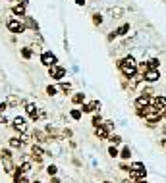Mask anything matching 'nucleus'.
<instances>
[{
	"mask_svg": "<svg viewBox=\"0 0 166 183\" xmlns=\"http://www.w3.org/2000/svg\"><path fill=\"white\" fill-rule=\"evenodd\" d=\"M19 170H21V173H27V172L31 170V164H29V162H23V166H21Z\"/></svg>",
	"mask_w": 166,
	"mask_h": 183,
	"instance_id": "nucleus-30",
	"label": "nucleus"
},
{
	"mask_svg": "<svg viewBox=\"0 0 166 183\" xmlns=\"http://www.w3.org/2000/svg\"><path fill=\"white\" fill-rule=\"evenodd\" d=\"M108 141H110L114 146H116V145H120V143H122V137H118V135H108Z\"/></svg>",
	"mask_w": 166,
	"mask_h": 183,
	"instance_id": "nucleus-21",
	"label": "nucleus"
},
{
	"mask_svg": "<svg viewBox=\"0 0 166 183\" xmlns=\"http://www.w3.org/2000/svg\"><path fill=\"white\" fill-rule=\"evenodd\" d=\"M75 4H77V6H83V4H85V0H75Z\"/></svg>",
	"mask_w": 166,
	"mask_h": 183,
	"instance_id": "nucleus-37",
	"label": "nucleus"
},
{
	"mask_svg": "<svg viewBox=\"0 0 166 183\" xmlns=\"http://www.w3.org/2000/svg\"><path fill=\"white\" fill-rule=\"evenodd\" d=\"M118 68H120V71L124 73L126 77H133L135 73H137V64H135V60L132 56H126L124 60H120L118 62Z\"/></svg>",
	"mask_w": 166,
	"mask_h": 183,
	"instance_id": "nucleus-1",
	"label": "nucleus"
},
{
	"mask_svg": "<svg viewBox=\"0 0 166 183\" xmlns=\"http://www.w3.org/2000/svg\"><path fill=\"white\" fill-rule=\"evenodd\" d=\"M126 183H133V181H126Z\"/></svg>",
	"mask_w": 166,
	"mask_h": 183,
	"instance_id": "nucleus-40",
	"label": "nucleus"
},
{
	"mask_svg": "<svg viewBox=\"0 0 166 183\" xmlns=\"http://www.w3.org/2000/svg\"><path fill=\"white\" fill-rule=\"evenodd\" d=\"M47 93L50 94V97H54V94L58 93V89H56V87H52V85H48V87H47Z\"/></svg>",
	"mask_w": 166,
	"mask_h": 183,
	"instance_id": "nucleus-29",
	"label": "nucleus"
},
{
	"mask_svg": "<svg viewBox=\"0 0 166 183\" xmlns=\"http://www.w3.org/2000/svg\"><path fill=\"white\" fill-rule=\"evenodd\" d=\"M12 127L16 129V131H19V133H23V131H27V121H25V118H14V121H12Z\"/></svg>",
	"mask_w": 166,
	"mask_h": 183,
	"instance_id": "nucleus-4",
	"label": "nucleus"
},
{
	"mask_svg": "<svg viewBox=\"0 0 166 183\" xmlns=\"http://www.w3.org/2000/svg\"><path fill=\"white\" fill-rule=\"evenodd\" d=\"M103 125H104V127H106L108 131H110V129H114V123H112V121H104Z\"/></svg>",
	"mask_w": 166,
	"mask_h": 183,
	"instance_id": "nucleus-33",
	"label": "nucleus"
},
{
	"mask_svg": "<svg viewBox=\"0 0 166 183\" xmlns=\"http://www.w3.org/2000/svg\"><path fill=\"white\" fill-rule=\"evenodd\" d=\"M47 172H48L50 177H52V175H56V172H58V170H56V166H48V168H47Z\"/></svg>",
	"mask_w": 166,
	"mask_h": 183,
	"instance_id": "nucleus-31",
	"label": "nucleus"
},
{
	"mask_svg": "<svg viewBox=\"0 0 166 183\" xmlns=\"http://www.w3.org/2000/svg\"><path fill=\"white\" fill-rule=\"evenodd\" d=\"M129 170H145V166H143L141 162H135V164L129 166Z\"/></svg>",
	"mask_w": 166,
	"mask_h": 183,
	"instance_id": "nucleus-27",
	"label": "nucleus"
},
{
	"mask_svg": "<svg viewBox=\"0 0 166 183\" xmlns=\"http://www.w3.org/2000/svg\"><path fill=\"white\" fill-rule=\"evenodd\" d=\"M108 14H110L112 18H122L124 16V8H120V6H110V8H108Z\"/></svg>",
	"mask_w": 166,
	"mask_h": 183,
	"instance_id": "nucleus-10",
	"label": "nucleus"
},
{
	"mask_svg": "<svg viewBox=\"0 0 166 183\" xmlns=\"http://www.w3.org/2000/svg\"><path fill=\"white\" fill-rule=\"evenodd\" d=\"M60 89H62V91H70L71 85H70V83H60Z\"/></svg>",
	"mask_w": 166,
	"mask_h": 183,
	"instance_id": "nucleus-32",
	"label": "nucleus"
},
{
	"mask_svg": "<svg viewBox=\"0 0 166 183\" xmlns=\"http://www.w3.org/2000/svg\"><path fill=\"white\" fill-rule=\"evenodd\" d=\"M158 77H160L158 70H147L145 73H143V79H145L147 83H155V81H158Z\"/></svg>",
	"mask_w": 166,
	"mask_h": 183,
	"instance_id": "nucleus-5",
	"label": "nucleus"
},
{
	"mask_svg": "<svg viewBox=\"0 0 166 183\" xmlns=\"http://www.w3.org/2000/svg\"><path fill=\"white\" fill-rule=\"evenodd\" d=\"M149 104H151V97H147V94H141V97L135 100V108H137V110H141V108H147Z\"/></svg>",
	"mask_w": 166,
	"mask_h": 183,
	"instance_id": "nucleus-8",
	"label": "nucleus"
},
{
	"mask_svg": "<svg viewBox=\"0 0 166 183\" xmlns=\"http://www.w3.org/2000/svg\"><path fill=\"white\" fill-rule=\"evenodd\" d=\"M129 31V23H124L122 27H118V31H116V35H126Z\"/></svg>",
	"mask_w": 166,
	"mask_h": 183,
	"instance_id": "nucleus-23",
	"label": "nucleus"
},
{
	"mask_svg": "<svg viewBox=\"0 0 166 183\" xmlns=\"http://www.w3.org/2000/svg\"><path fill=\"white\" fill-rule=\"evenodd\" d=\"M164 114H166V108H164V112H162V116H164Z\"/></svg>",
	"mask_w": 166,
	"mask_h": 183,
	"instance_id": "nucleus-39",
	"label": "nucleus"
},
{
	"mask_svg": "<svg viewBox=\"0 0 166 183\" xmlns=\"http://www.w3.org/2000/svg\"><path fill=\"white\" fill-rule=\"evenodd\" d=\"M108 154H110L112 158H116V156H120V150H118V149H116V146H114V145H112V146H110V149H108Z\"/></svg>",
	"mask_w": 166,
	"mask_h": 183,
	"instance_id": "nucleus-24",
	"label": "nucleus"
},
{
	"mask_svg": "<svg viewBox=\"0 0 166 183\" xmlns=\"http://www.w3.org/2000/svg\"><path fill=\"white\" fill-rule=\"evenodd\" d=\"M158 58H151V60L147 62V70H158Z\"/></svg>",
	"mask_w": 166,
	"mask_h": 183,
	"instance_id": "nucleus-17",
	"label": "nucleus"
},
{
	"mask_svg": "<svg viewBox=\"0 0 166 183\" xmlns=\"http://www.w3.org/2000/svg\"><path fill=\"white\" fill-rule=\"evenodd\" d=\"M8 31H12V33H21V31H25V25L21 23L19 19H10V21H8Z\"/></svg>",
	"mask_w": 166,
	"mask_h": 183,
	"instance_id": "nucleus-3",
	"label": "nucleus"
},
{
	"mask_svg": "<svg viewBox=\"0 0 166 183\" xmlns=\"http://www.w3.org/2000/svg\"><path fill=\"white\" fill-rule=\"evenodd\" d=\"M31 152H33V158H37V162L43 158V154H45V152H43V149H41V146H37V145H33Z\"/></svg>",
	"mask_w": 166,
	"mask_h": 183,
	"instance_id": "nucleus-14",
	"label": "nucleus"
},
{
	"mask_svg": "<svg viewBox=\"0 0 166 183\" xmlns=\"http://www.w3.org/2000/svg\"><path fill=\"white\" fill-rule=\"evenodd\" d=\"M27 114H29L33 120H37V118H39V110H37V106H35V104H27Z\"/></svg>",
	"mask_w": 166,
	"mask_h": 183,
	"instance_id": "nucleus-13",
	"label": "nucleus"
},
{
	"mask_svg": "<svg viewBox=\"0 0 166 183\" xmlns=\"http://www.w3.org/2000/svg\"><path fill=\"white\" fill-rule=\"evenodd\" d=\"M21 145H23V141H21L19 137H12L10 139V146H12V149H21Z\"/></svg>",
	"mask_w": 166,
	"mask_h": 183,
	"instance_id": "nucleus-15",
	"label": "nucleus"
},
{
	"mask_svg": "<svg viewBox=\"0 0 166 183\" xmlns=\"http://www.w3.org/2000/svg\"><path fill=\"white\" fill-rule=\"evenodd\" d=\"M70 116H71L74 120H79V118H81V110H71Z\"/></svg>",
	"mask_w": 166,
	"mask_h": 183,
	"instance_id": "nucleus-26",
	"label": "nucleus"
},
{
	"mask_svg": "<svg viewBox=\"0 0 166 183\" xmlns=\"http://www.w3.org/2000/svg\"><path fill=\"white\" fill-rule=\"evenodd\" d=\"M8 108H10V106H8V102H2V104H0V112H6Z\"/></svg>",
	"mask_w": 166,
	"mask_h": 183,
	"instance_id": "nucleus-34",
	"label": "nucleus"
},
{
	"mask_svg": "<svg viewBox=\"0 0 166 183\" xmlns=\"http://www.w3.org/2000/svg\"><path fill=\"white\" fill-rule=\"evenodd\" d=\"M93 125H95V127H99V125H103V118H100V116H93Z\"/></svg>",
	"mask_w": 166,
	"mask_h": 183,
	"instance_id": "nucleus-25",
	"label": "nucleus"
},
{
	"mask_svg": "<svg viewBox=\"0 0 166 183\" xmlns=\"http://www.w3.org/2000/svg\"><path fill=\"white\" fill-rule=\"evenodd\" d=\"M14 14H16V16H21V18H23V16H25V4H18V6H14Z\"/></svg>",
	"mask_w": 166,
	"mask_h": 183,
	"instance_id": "nucleus-16",
	"label": "nucleus"
},
{
	"mask_svg": "<svg viewBox=\"0 0 166 183\" xmlns=\"http://www.w3.org/2000/svg\"><path fill=\"white\" fill-rule=\"evenodd\" d=\"M120 156L124 158V160H129V156H132V152H129V146H124V149H122Z\"/></svg>",
	"mask_w": 166,
	"mask_h": 183,
	"instance_id": "nucleus-22",
	"label": "nucleus"
},
{
	"mask_svg": "<svg viewBox=\"0 0 166 183\" xmlns=\"http://www.w3.org/2000/svg\"><path fill=\"white\" fill-rule=\"evenodd\" d=\"M104 183H108V181H104Z\"/></svg>",
	"mask_w": 166,
	"mask_h": 183,
	"instance_id": "nucleus-42",
	"label": "nucleus"
},
{
	"mask_svg": "<svg viewBox=\"0 0 166 183\" xmlns=\"http://www.w3.org/2000/svg\"><path fill=\"white\" fill-rule=\"evenodd\" d=\"M93 21H95V25H100V23H103V18H100V14H93Z\"/></svg>",
	"mask_w": 166,
	"mask_h": 183,
	"instance_id": "nucleus-28",
	"label": "nucleus"
},
{
	"mask_svg": "<svg viewBox=\"0 0 166 183\" xmlns=\"http://www.w3.org/2000/svg\"><path fill=\"white\" fill-rule=\"evenodd\" d=\"M151 104H153L158 112H164V108H166V98L164 97H153L151 98Z\"/></svg>",
	"mask_w": 166,
	"mask_h": 183,
	"instance_id": "nucleus-6",
	"label": "nucleus"
},
{
	"mask_svg": "<svg viewBox=\"0 0 166 183\" xmlns=\"http://www.w3.org/2000/svg\"><path fill=\"white\" fill-rule=\"evenodd\" d=\"M2 160H4V170H6V172H12V170H14L12 158H2Z\"/></svg>",
	"mask_w": 166,
	"mask_h": 183,
	"instance_id": "nucleus-19",
	"label": "nucleus"
},
{
	"mask_svg": "<svg viewBox=\"0 0 166 183\" xmlns=\"http://www.w3.org/2000/svg\"><path fill=\"white\" fill-rule=\"evenodd\" d=\"M8 106H18V104H21V100L18 98V97H8Z\"/></svg>",
	"mask_w": 166,
	"mask_h": 183,
	"instance_id": "nucleus-20",
	"label": "nucleus"
},
{
	"mask_svg": "<svg viewBox=\"0 0 166 183\" xmlns=\"http://www.w3.org/2000/svg\"><path fill=\"white\" fill-rule=\"evenodd\" d=\"M35 183H41V181H35Z\"/></svg>",
	"mask_w": 166,
	"mask_h": 183,
	"instance_id": "nucleus-41",
	"label": "nucleus"
},
{
	"mask_svg": "<svg viewBox=\"0 0 166 183\" xmlns=\"http://www.w3.org/2000/svg\"><path fill=\"white\" fill-rule=\"evenodd\" d=\"M160 131H162V133L166 135V125H162V127H160Z\"/></svg>",
	"mask_w": 166,
	"mask_h": 183,
	"instance_id": "nucleus-38",
	"label": "nucleus"
},
{
	"mask_svg": "<svg viewBox=\"0 0 166 183\" xmlns=\"http://www.w3.org/2000/svg\"><path fill=\"white\" fill-rule=\"evenodd\" d=\"M23 56L25 58H31V50L29 48H23Z\"/></svg>",
	"mask_w": 166,
	"mask_h": 183,
	"instance_id": "nucleus-35",
	"label": "nucleus"
},
{
	"mask_svg": "<svg viewBox=\"0 0 166 183\" xmlns=\"http://www.w3.org/2000/svg\"><path fill=\"white\" fill-rule=\"evenodd\" d=\"M71 100H74L75 104H81V102L85 100V94H83V93H77V94H74V97H71Z\"/></svg>",
	"mask_w": 166,
	"mask_h": 183,
	"instance_id": "nucleus-18",
	"label": "nucleus"
},
{
	"mask_svg": "<svg viewBox=\"0 0 166 183\" xmlns=\"http://www.w3.org/2000/svg\"><path fill=\"white\" fill-rule=\"evenodd\" d=\"M41 62L50 68V66H56V62H58V60H56V56H54L52 52H45V54L41 56Z\"/></svg>",
	"mask_w": 166,
	"mask_h": 183,
	"instance_id": "nucleus-7",
	"label": "nucleus"
},
{
	"mask_svg": "<svg viewBox=\"0 0 166 183\" xmlns=\"http://www.w3.org/2000/svg\"><path fill=\"white\" fill-rule=\"evenodd\" d=\"M48 75H50V77H54V79H58V81H60V79H62L64 75H66V70H64V68H60V66H50V68H48Z\"/></svg>",
	"mask_w": 166,
	"mask_h": 183,
	"instance_id": "nucleus-2",
	"label": "nucleus"
},
{
	"mask_svg": "<svg viewBox=\"0 0 166 183\" xmlns=\"http://www.w3.org/2000/svg\"><path fill=\"white\" fill-rule=\"evenodd\" d=\"M100 108V102L99 100H93V102H89V104H83L81 108V112H95V110H99Z\"/></svg>",
	"mask_w": 166,
	"mask_h": 183,
	"instance_id": "nucleus-9",
	"label": "nucleus"
},
{
	"mask_svg": "<svg viewBox=\"0 0 166 183\" xmlns=\"http://www.w3.org/2000/svg\"><path fill=\"white\" fill-rule=\"evenodd\" d=\"M129 175H132L133 179H145L147 170H132V172H129Z\"/></svg>",
	"mask_w": 166,
	"mask_h": 183,
	"instance_id": "nucleus-12",
	"label": "nucleus"
},
{
	"mask_svg": "<svg viewBox=\"0 0 166 183\" xmlns=\"http://www.w3.org/2000/svg\"><path fill=\"white\" fill-rule=\"evenodd\" d=\"M95 135H97L99 139H106V137H108V129H106L104 125H99V127H95Z\"/></svg>",
	"mask_w": 166,
	"mask_h": 183,
	"instance_id": "nucleus-11",
	"label": "nucleus"
},
{
	"mask_svg": "<svg viewBox=\"0 0 166 183\" xmlns=\"http://www.w3.org/2000/svg\"><path fill=\"white\" fill-rule=\"evenodd\" d=\"M16 181H18V183H27V179L23 177V175H21V177H16Z\"/></svg>",
	"mask_w": 166,
	"mask_h": 183,
	"instance_id": "nucleus-36",
	"label": "nucleus"
}]
</instances>
